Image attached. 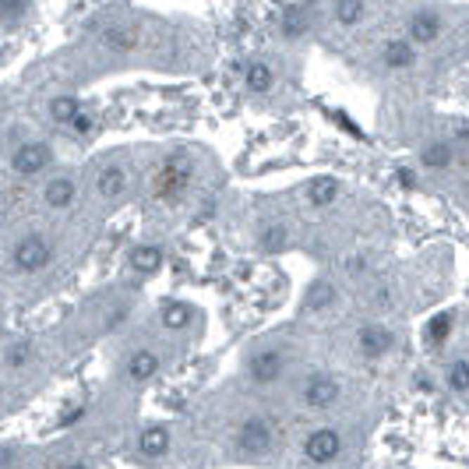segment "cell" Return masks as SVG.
<instances>
[{"instance_id": "obj_25", "label": "cell", "mask_w": 469, "mask_h": 469, "mask_svg": "<svg viewBox=\"0 0 469 469\" xmlns=\"http://www.w3.org/2000/svg\"><path fill=\"white\" fill-rule=\"evenodd\" d=\"M448 385H451L455 392H469V364H465V360H455V364L448 367Z\"/></svg>"}, {"instance_id": "obj_7", "label": "cell", "mask_w": 469, "mask_h": 469, "mask_svg": "<svg viewBox=\"0 0 469 469\" xmlns=\"http://www.w3.org/2000/svg\"><path fill=\"white\" fill-rule=\"evenodd\" d=\"M304 399H307V406H332L339 399V381L328 374H314L304 388Z\"/></svg>"}, {"instance_id": "obj_6", "label": "cell", "mask_w": 469, "mask_h": 469, "mask_svg": "<svg viewBox=\"0 0 469 469\" xmlns=\"http://www.w3.org/2000/svg\"><path fill=\"white\" fill-rule=\"evenodd\" d=\"M251 378L258 381V385H272L279 374H283V353L279 349H265V353H258L255 360H251Z\"/></svg>"}, {"instance_id": "obj_14", "label": "cell", "mask_w": 469, "mask_h": 469, "mask_svg": "<svg viewBox=\"0 0 469 469\" xmlns=\"http://www.w3.org/2000/svg\"><path fill=\"white\" fill-rule=\"evenodd\" d=\"M124 187H127V173H124L120 166H106V169L99 173V194H103V198H120Z\"/></svg>"}, {"instance_id": "obj_29", "label": "cell", "mask_w": 469, "mask_h": 469, "mask_svg": "<svg viewBox=\"0 0 469 469\" xmlns=\"http://www.w3.org/2000/svg\"><path fill=\"white\" fill-rule=\"evenodd\" d=\"M82 416H85V406H68V409H64V416L57 420V427H75Z\"/></svg>"}, {"instance_id": "obj_26", "label": "cell", "mask_w": 469, "mask_h": 469, "mask_svg": "<svg viewBox=\"0 0 469 469\" xmlns=\"http://www.w3.org/2000/svg\"><path fill=\"white\" fill-rule=\"evenodd\" d=\"M300 32H304V11H297V8H286V11H283V36L297 39Z\"/></svg>"}, {"instance_id": "obj_20", "label": "cell", "mask_w": 469, "mask_h": 469, "mask_svg": "<svg viewBox=\"0 0 469 469\" xmlns=\"http://www.w3.org/2000/svg\"><path fill=\"white\" fill-rule=\"evenodd\" d=\"M332 300H335V286L325 283V279H318V283L307 290V307H311V311H321V307H328Z\"/></svg>"}, {"instance_id": "obj_28", "label": "cell", "mask_w": 469, "mask_h": 469, "mask_svg": "<svg viewBox=\"0 0 469 469\" xmlns=\"http://www.w3.org/2000/svg\"><path fill=\"white\" fill-rule=\"evenodd\" d=\"M283 244H286V229H283V226H269V229L262 233V248H265L269 255L283 251Z\"/></svg>"}, {"instance_id": "obj_9", "label": "cell", "mask_w": 469, "mask_h": 469, "mask_svg": "<svg viewBox=\"0 0 469 469\" xmlns=\"http://www.w3.org/2000/svg\"><path fill=\"white\" fill-rule=\"evenodd\" d=\"M441 36V18L434 11H416L409 18V39L413 43H434Z\"/></svg>"}, {"instance_id": "obj_8", "label": "cell", "mask_w": 469, "mask_h": 469, "mask_svg": "<svg viewBox=\"0 0 469 469\" xmlns=\"http://www.w3.org/2000/svg\"><path fill=\"white\" fill-rule=\"evenodd\" d=\"M360 349H364V356H385L388 349H392V332L388 328H381V325H364L360 328Z\"/></svg>"}, {"instance_id": "obj_1", "label": "cell", "mask_w": 469, "mask_h": 469, "mask_svg": "<svg viewBox=\"0 0 469 469\" xmlns=\"http://www.w3.org/2000/svg\"><path fill=\"white\" fill-rule=\"evenodd\" d=\"M50 244L43 240V237H36V233H29V237H22L18 244H15V255H11V262H15V269L18 272H43L46 265H50Z\"/></svg>"}, {"instance_id": "obj_4", "label": "cell", "mask_w": 469, "mask_h": 469, "mask_svg": "<svg viewBox=\"0 0 469 469\" xmlns=\"http://www.w3.org/2000/svg\"><path fill=\"white\" fill-rule=\"evenodd\" d=\"M46 162H50V148H46L43 141H25V145H18V152L11 155V166H15V173H22V176H32V173L46 169Z\"/></svg>"}, {"instance_id": "obj_27", "label": "cell", "mask_w": 469, "mask_h": 469, "mask_svg": "<svg viewBox=\"0 0 469 469\" xmlns=\"http://www.w3.org/2000/svg\"><path fill=\"white\" fill-rule=\"evenodd\" d=\"M50 110H53V117H57L60 124H71V120L78 117V103H75L71 96H60V99H53V106H50Z\"/></svg>"}, {"instance_id": "obj_24", "label": "cell", "mask_w": 469, "mask_h": 469, "mask_svg": "<svg viewBox=\"0 0 469 469\" xmlns=\"http://www.w3.org/2000/svg\"><path fill=\"white\" fill-rule=\"evenodd\" d=\"M29 360H32V342H29V339H18V342L8 349V367L18 371V367H25Z\"/></svg>"}, {"instance_id": "obj_30", "label": "cell", "mask_w": 469, "mask_h": 469, "mask_svg": "<svg viewBox=\"0 0 469 469\" xmlns=\"http://www.w3.org/2000/svg\"><path fill=\"white\" fill-rule=\"evenodd\" d=\"M22 11H29V0H4V18L15 22Z\"/></svg>"}, {"instance_id": "obj_32", "label": "cell", "mask_w": 469, "mask_h": 469, "mask_svg": "<svg viewBox=\"0 0 469 469\" xmlns=\"http://www.w3.org/2000/svg\"><path fill=\"white\" fill-rule=\"evenodd\" d=\"M399 184H402V187H413V184H416V180H413V169H399Z\"/></svg>"}, {"instance_id": "obj_15", "label": "cell", "mask_w": 469, "mask_h": 469, "mask_svg": "<svg viewBox=\"0 0 469 469\" xmlns=\"http://www.w3.org/2000/svg\"><path fill=\"white\" fill-rule=\"evenodd\" d=\"M381 57H385V68H409L413 64V46L406 39H392Z\"/></svg>"}, {"instance_id": "obj_31", "label": "cell", "mask_w": 469, "mask_h": 469, "mask_svg": "<svg viewBox=\"0 0 469 469\" xmlns=\"http://www.w3.org/2000/svg\"><path fill=\"white\" fill-rule=\"evenodd\" d=\"M71 127H75V134H92V117L78 113V117L71 120Z\"/></svg>"}, {"instance_id": "obj_10", "label": "cell", "mask_w": 469, "mask_h": 469, "mask_svg": "<svg viewBox=\"0 0 469 469\" xmlns=\"http://www.w3.org/2000/svg\"><path fill=\"white\" fill-rule=\"evenodd\" d=\"M138 448H141V455H148V458H159V455H166V448H169V430L166 427H145L141 430V437H138Z\"/></svg>"}, {"instance_id": "obj_17", "label": "cell", "mask_w": 469, "mask_h": 469, "mask_svg": "<svg viewBox=\"0 0 469 469\" xmlns=\"http://www.w3.org/2000/svg\"><path fill=\"white\" fill-rule=\"evenodd\" d=\"M191 318H194V311H191L187 304H180V300H169V304L162 307V325H166V328H187Z\"/></svg>"}, {"instance_id": "obj_22", "label": "cell", "mask_w": 469, "mask_h": 469, "mask_svg": "<svg viewBox=\"0 0 469 469\" xmlns=\"http://www.w3.org/2000/svg\"><path fill=\"white\" fill-rule=\"evenodd\" d=\"M420 155H423V166H427V169H444V166L451 162V148H448V145H441V141H437V145H430V148H423Z\"/></svg>"}, {"instance_id": "obj_16", "label": "cell", "mask_w": 469, "mask_h": 469, "mask_svg": "<svg viewBox=\"0 0 469 469\" xmlns=\"http://www.w3.org/2000/svg\"><path fill=\"white\" fill-rule=\"evenodd\" d=\"M131 265H134L138 272H155V269L162 265V251L152 248V244H141V248L131 251Z\"/></svg>"}, {"instance_id": "obj_21", "label": "cell", "mask_w": 469, "mask_h": 469, "mask_svg": "<svg viewBox=\"0 0 469 469\" xmlns=\"http://www.w3.org/2000/svg\"><path fill=\"white\" fill-rule=\"evenodd\" d=\"M248 89L258 92V96L269 92V89H272V68H269V64H251V68H248Z\"/></svg>"}, {"instance_id": "obj_13", "label": "cell", "mask_w": 469, "mask_h": 469, "mask_svg": "<svg viewBox=\"0 0 469 469\" xmlns=\"http://www.w3.org/2000/svg\"><path fill=\"white\" fill-rule=\"evenodd\" d=\"M155 371H159V356H155L152 349H138V353L127 360V374H131V381H148Z\"/></svg>"}, {"instance_id": "obj_18", "label": "cell", "mask_w": 469, "mask_h": 469, "mask_svg": "<svg viewBox=\"0 0 469 469\" xmlns=\"http://www.w3.org/2000/svg\"><path fill=\"white\" fill-rule=\"evenodd\" d=\"M451 325H455V314H451V311L434 314V318L427 321V339H430V342H444V339L451 335Z\"/></svg>"}, {"instance_id": "obj_12", "label": "cell", "mask_w": 469, "mask_h": 469, "mask_svg": "<svg viewBox=\"0 0 469 469\" xmlns=\"http://www.w3.org/2000/svg\"><path fill=\"white\" fill-rule=\"evenodd\" d=\"M307 198H311L314 208H328V205L339 198V180H332V176H318V180H311Z\"/></svg>"}, {"instance_id": "obj_2", "label": "cell", "mask_w": 469, "mask_h": 469, "mask_svg": "<svg viewBox=\"0 0 469 469\" xmlns=\"http://www.w3.org/2000/svg\"><path fill=\"white\" fill-rule=\"evenodd\" d=\"M187 180H191V159L187 155H173L155 176V194L159 198H176L187 187Z\"/></svg>"}, {"instance_id": "obj_33", "label": "cell", "mask_w": 469, "mask_h": 469, "mask_svg": "<svg viewBox=\"0 0 469 469\" xmlns=\"http://www.w3.org/2000/svg\"><path fill=\"white\" fill-rule=\"evenodd\" d=\"M64 469H85V465H78V462H75V465H64Z\"/></svg>"}, {"instance_id": "obj_3", "label": "cell", "mask_w": 469, "mask_h": 469, "mask_svg": "<svg viewBox=\"0 0 469 469\" xmlns=\"http://www.w3.org/2000/svg\"><path fill=\"white\" fill-rule=\"evenodd\" d=\"M237 441H240L244 451H255V455L269 451V444H272V427H269V420H265V416H248V420L240 423Z\"/></svg>"}, {"instance_id": "obj_19", "label": "cell", "mask_w": 469, "mask_h": 469, "mask_svg": "<svg viewBox=\"0 0 469 469\" xmlns=\"http://www.w3.org/2000/svg\"><path fill=\"white\" fill-rule=\"evenodd\" d=\"M103 43L110 46V50H134L138 46V32L134 29H110V32H103Z\"/></svg>"}, {"instance_id": "obj_5", "label": "cell", "mask_w": 469, "mask_h": 469, "mask_svg": "<svg viewBox=\"0 0 469 469\" xmlns=\"http://www.w3.org/2000/svg\"><path fill=\"white\" fill-rule=\"evenodd\" d=\"M339 448H342V441H339V434L328 430V427L314 430V434L307 437V444H304V451H307L311 462H332V458L339 455Z\"/></svg>"}, {"instance_id": "obj_23", "label": "cell", "mask_w": 469, "mask_h": 469, "mask_svg": "<svg viewBox=\"0 0 469 469\" xmlns=\"http://www.w3.org/2000/svg\"><path fill=\"white\" fill-rule=\"evenodd\" d=\"M335 18L342 25H356L364 18V0H339V4H335Z\"/></svg>"}, {"instance_id": "obj_11", "label": "cell", "mask_w": 469, "mask_h": 469, "mask_svg": "<svg viewBox=\"0 0 469 469\" xmlns=\"http://www.w3.org/2000/svg\"><path fill=\"white\" fill-rule=\"evenodd\" d=\"M75 201V180L71 176H53L46 184V205L50 208H68Z\"/></svg>"}]
</instances>
